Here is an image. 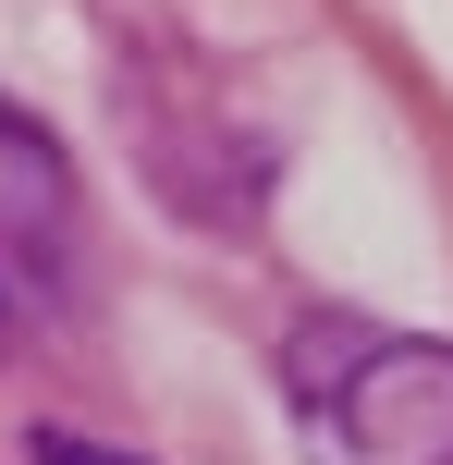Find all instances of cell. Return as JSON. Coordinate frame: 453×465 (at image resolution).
Returning a JSON list of instances; mask_svg holds the SVG:
<instances>
[{
  "label": "cell",
  "instance_id": "6da1fadb",
  "mask_svg": "<svg viewBox=\"0 0 453 465\" xmlns=\"http://www.w3.org/2000/svg\"><path fill=\"white\" fill-rule=\"evenodd\" d=\"M294 417L319 465H453V343L319 319L294 343Z\"/></svg>",
  "mask_w": 453,
  "mask_h": 465
},
{
  "label": "cell",
  "instance_id": "7a4b0ae2",
  "mask_svg": "<svg viewBox=\"0 0 453 465\" xmlns=\"http://www.w3.org/2000/svg\"><path fill=\"white\" fill-rule=\"evenodd\" d=\"M86 257V209H74V172L62 147L37 135L25 111H0V331L13 319H49Z\"/></svg>",
  "mask_w": 453,
  "mask_h": 465
},
{
  "label": "cell",
  "instance_id": "3957f363",
  "mask_svg": "<svg viewBox=\"0 0 453 465\" xmlns=\"http://www.w3.org/2000/svg\"><path fill=\"white\" fill-rule=\"evenodd\" d=\"M37 465H135V453H111V441H74V429H37Z\"/></svg>",
  "mask_w": 453,
  "mask_h": 465
}]
</instances>
